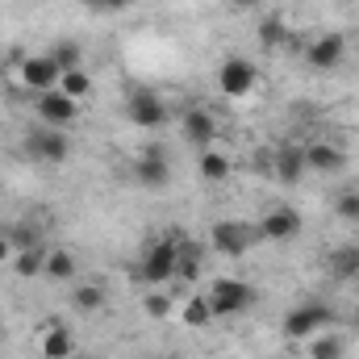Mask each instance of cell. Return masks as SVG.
Returning <instances> with one entry per match:
<instances>
[{
  "label": "cell",
  "instance_id": "1",
  "mask_svg": "<svg viewBox=\"0 0 359 359\" xmlns=\"http://www.w3.org/2000/svg\"><path fill=\"white\" fill-rule=\"evenodd\" d=\"M176 259H180V234H163V238H151L142 247V268L138 280L147 288H163L168 280H176Z\"/></svg>",
  "mask_w": 359,
  "mask_h": 359
},
{
  "label": "cell",
  "instance_id": "2",
  "mask_svg": "<svg viewBox=\"0 0 359 359\" xmlns=\"http://www.w3.org/2000/svg\"><path fill=\"white\" fill-rule=\"evenodd\" d=\"M259 243H264L259 222H213V230H209V247L226 259H243Z\"/></svg>",
  "mask_w": 359,
  "mask_h": 359
},
{
  "label": "cell",
  "instance_id": "3",
  "mask_svg": "<svg viewBox=\"0 0 359 359\" xmlns=\"http://www.w3.org/2000/svg\"><path fill=\"white\" fill-rule=\"evenodd\" d=\"M205 297H209L213 318H238V313H247V309L259 301V292H255L247 280H234V276H217V280L205 288Z\"/></svg>",
  "mask_w": 359,
  "mask_h": 359
},
{
  "label": "cell",
  "instance_id": "4",
  "mask_svg": "<svg viewBox=\"0 0 359 359\" xmlns=\"http://www.w3.org/2000/svg\"><path fill=\"white\" fill-rule=\"evenodd\" d=\"M334 322V309L326 301H301L284 313V339L288 343H309L313 334H322Z\"/></svg>",
  "mask_w": 359,
  "mask_h": 359
},
{
  "label": "cell",
  "instance_id": "5",
  "mask_svg": "<svg viewBox=\"0 0 359 359\" xmlns=\"http://www.w3.org/2000/svg\"><path fill=\"white\" fill-rule=\"evenodd\" d=\"M255 84H259V67H255L251 59H243V55L222 59V67H217V92H222V96L243 100V96L255 92Z\"/></svg>",
  "mask_w": 359,
  "mask_h": 359
},
{
  "label": "cell",
  "instance_id": "6",
  "mask_svg": "<svg viewBox=\"0 0 359 359\" xmlns=\"http://www.w3.org/2000/svg\"><path fill=\"white\" fill-rule=\"evenodd\" d=\"M126 117H130V126H138V130H159L172 113H168L163 96L155 88H130V96H126Z\"/></svg>",
  "mask_w": 359,
  "mask_h": 359
},
{
  "label": "cell",
  "instance_id": "7",
  "mask_svg": "<svg viewBox=\"0 0 359 359\" xmlns=\"http://www.w3.org/2000/svg\"><path fill=\"white\" fill-rule=\"evenodd\" d=\"M25 155L38 159V163H67L72 142H67V134L55 130V126H34V130L25 134Z\"/></svg>",
  "mask_w": 359,
  "mask_h": 359
},
{
  "label": "cell",
  "instance_id": "8",
  "mask_svg": "<svg viewBox=\"0 0 359 359\" xmlns=\"http://www.w3.org/2000/svg\"><path fill=\"white\" fill-rule=\"evenodd\" d=\"M34 113L42 126H55V130H67L80 121V100H72L67 92L50 88V92H38L34 96Z\"/></svg>",
  "mask_w": 359,
  "mask_h": 359
},
{
  "label": "cell",
  "instance_id": "9",
  "mask_svg": "<svg viewBox=\"0 0 359 359\" xmlns=\"http://www.w3.org/2000/svg\"><path fill=\"white\" fill-rule=\"evenodd\" d=\"M59 76H63V67L55 63V55H50V50H46V55H25V59H21V67H17V84H21V88H29L34 96H38V92L59 88Z\"/></svg>",
  "mask_w": 359,
  "mask_h": 359
},
{
  "label": "cell",
  "instance_id": "10",
  "mask_svg": "<svg viewBox=\"0 0 359 359\" xmlns=\"http://www.w3.org/2000/svg\"><path fill=\"white\" fill-rule=\"evenodd\" d=\"M180 134H184L188 147L209 151V147L217 142V121H213V113H209L205 104H188V109L180 113Z\"/></svg>",
  "mask_w": 359,
  "mask_h": 359
},
{
  "label": "cell",
  "instance_id": "11",
  "mask_svg": "<svg viewBox=\"0 0 359 359\" xmlns=\"http://www.w3.org/2000/svg\"><path fill=\"white\" fill-rule=\"evenodd\" d=\"M134 180L151 192H163L172 184V163H168V151L163 147H142V155L134 159Z\"/></svg>",
  "mask_w": 359,
  "mask_h": 359
},
{
  "label": "cell",
  "instance_id": "12",
  "mask_svg": "<svg viewBox=\"0 0 359 359\" xmlns=\"http://www.w3.org/2000/svg\"><path fill=\"white\" fill-rule=\"evenodd\" d=\"M301 213L292 209V205H271L268 213L259 217V234H264V243H292L297 234H301Z\"/></svg>",
  "mask_w": 359,
  "mask_h": 359
},
{
  "label": "cell",
  "instance_id": "13",
  "mask_svg": "<svg viewBox=\"0 0 359 359\" xmlns=\"http://www.w3.org/2000/svg\"><path fill=\"white\" fill-rule=\"evenodd\" d=\"M343 59H347V38H343V34H322V38H313L309 50H305V63H309L313 72H334Z\"/></svg>",
  "mask_w": 359,
  "mask_h": 359
},
{
  "label": "cell",
  "instance_id": "14",
  "mask_svg": "<svg viewBox=\"0 0 359 359\" xmlns=\"http://www.w3.org/2000/svg\"><path fill=\"white\" fill-rule=\"evenodd\" d=\"M271 176L280 184H301V176H305V147L301 142H280L271 151Z\"/></svg>",
  "mask_w": 359,
  "mask_h": 359
},
{
  "label": "cell",
  "instance_id": "15",
  "mask_svg": "<svg viewBox=\"0 0 359 359\" xmlns=\"http://www.w3.org/2000/svg\"><path fill=\"white\" fill-rule=\"evenodd\" d=\"M347 168V155L343 147L334 142H305V172H318V176H334Z\"/></svg>",
  "mask_w": 359,
  "mask_h": 359
},
{
  "label": "cell",
  "instance_id": "16",
  "mask_svg": "<svg viewBox=\"0 0 359 359\" xmlns=\"http://www.w3.org/2000/svg\"><path fill=\"white\" fill-rule=\"evenodd\" d=\"M38 355L42 359H72L76 355V334H72V326H63V322L42 326V334H38Z\"/></svg>",
  "mask_w": 359,
  "mask_h": 359
},
{
  "label": "cell",
  "instance_id": "17",
  "mask_svg": "<svg viewBox=\"0 0 359 359\" xmlns=\"http://www.w3.org/2000/svg\"><path fill=\"white\" fill-rule=\"evenodd\" d=\"M76 276H80V264H76V255H72L67 247H46L42 280H50V284H67V280H76Z\"/></svg>",
  "mask_w": 359,
  "mask_h": 359
},
{
  "label": "cell",
  "instance_id": "18",
  "mask_svg": "<svg viewBox=\"0 0 359 359\" xmlns=\"http://www.w3.org/2000/svg\"><path fill=\"white\" fill-rule=\"evenodd\" d=\"M326 271H330L334 280H359V243L334 247L330 259H326Z\"/></svg>",
  "mask_w": 359,
  "mask_h": 359
},
{
  "label": "cell",
  "instance_id": "19",
  "mask_svg": "<svg viewBox=\"0 0 359 359\" xmlns=\"http://www.w3.org/2000/svg\"><path fill=\"white\" fill-rule=\"evenodd\" d=\"M196 172L205 184H226L230 172H234V163H230V155H222L217 147H209V151H201V159H196Z\"/></svg>",
  "mask_w": 359,
  "mask_h": 359
},
{
  "label": "cell",
  "instance_id": "20",
  "mask_svg": "<svg viewBox=\"0 0 359 359\" xmlns=\"http://www.w3.org/2000/svg\"><path fill=\"white\" fill-rule=\"evenodd\" d=\"M104 301H109V292H104L96 280H80V284L72 288V309H76V313H88L92 318V313L104 309Z\"/></svg>",
  "mask_w": 359,
  "mask_h": 359
},
{
  "label": "cell",
  "instance_id": "21",
  "mask_svg": "<svg viewBox=\"0 0 359 359\" xmlns=\"http://www.w3.org/2000/svg\"><path fill=\"white\" fill-rule=\"evenodd\" d=\"M180 322L188 326V330H205L209 322H213V309H209V297L205 292H192L184 305H180Z\"/></svg>",
  "mask_w": 359,
  "mask_h": 359
},
{
  "label": "cell",
  "instance_id": "22",
  "mask_svg": "<svg viewBox=\"0 0 359 359\" xmlns=\"http://www.w3.org/2000/svg\"><path fill=\"white\" fill-rule=\"evenodd\" d=\"M305 355L309 359H347V339L343 334H313L309 343H305Z\"/></svg>",
  "mask_w": 359,
  "mask_h": 359
},
{
  "label": "cell",
  "instance_id": "23",
  "mask_svg": "<svg viewBox=\"0 0 359 359\" xmlns=\"http://www.w3.org/2000/svg\"><path fill=\"white\" fill-rule=\"evenodd\" d=\"M176 280L180 284H196L201 280V247L180 238V259H176Z\"/></svg>",
  "mask_w": 359,
  "mask_h": 359
},
{
  "label": "cell",
  "instance_id": "24",
  "mask_svg": "<svg viewBox=\"0 0 359 359\" xmlns=\"http://www.w3.org/2000/svg\"><path fill=\"white\" fill-rule=\"evenodd\" d=\"M8 264H13V271H17L21 280H38L42 268H46V243H42V247H29V251H17Z\"/></svg>",
  "mask_w": 359,
  "mask_h": 359
},
{
  "label": "cell",
  "instance_id": "25",
  "mask_svg": "<svg viewBox=\"0 0 359 359\" xmlns=\"http://www.w3.org/2000/svg\"><path fill=\"white\" fill-rule=\"evenodd\" d=\"M259 46H264V50H280V46H288V25H284L280 13H268V17L259 21Z\"/></svg>",
  "mask_w": 359,
  "mask_h": 359
},
{
  "label": "cell",
  "instance_id": "26",
  "mask_svg": "<svg viewBox=\"0 0 359 359\" xmlns=\"http://www.w3.org/2000/svg\"><path fill=\"white\" fill-rule=\"evenodd\" d=\"M172 309H176L172 292H163V288H147V292H142V313H147L151 322H168Z\"/></svg>",
  "mask_w": 359,
  "mask_h": 359
},
{
  "label": "cell",
  "instance_id": "27",
  "mask_svg": "<svg viewBox=\"0 0 359 359\" xmlns=\"http://www.w3.org/2000/svg\"><path fill=\"white\" fill-rule=\"evenodd\" d=\"M59 92H67L72 100H84V96L92 92V76L84 72V67H72V72L59 76Z\"/></svg>",
  "mask_w": 359,
  "mask_h": 359
},
{
  "label": "cell",
  "instance_id": "28",
  "mask_svg": "<svg viewBox=\"0 0 359 359\" xmlns=\"http://www.w3.org/2000/svg\"><path fill=\"white\" fill-rule=\"evenodd\" d=\"M8 243H13V255H17V251L42 247V234H38L34 222H13V226H8Z\"/></svg>",
  "mask_w": 359,
  "mask_h": 359
},
{
  "label": "cell",
  "instance_id": "29",
  "mask_svg": "<svg viewBox=\"0 0 359 359\" xmlns=\"http://www.w3.org/2000/svg\"><path fill=\"white\" fill-rule=\"evenodd\" d=\"M50 55H55V63H59L63 72H72V67H84V46H80V42H72V38L55 42V46H50Z\"/></svg>",
  "mask_w": 359,
  "mask_h": 359
},
{
  "label": "cell",
  "instance_id": "30",
  "mask_svg": "<svg viewBox=\"0 0 359 359\" xmlns=\"http://www.w3.org/2000/svg\"><path fill=\"white\" fill-rule=\"evenodd\" d=\"M334 217L347 226H359V188H343L334 196Z\"/></svg>",
  "mask_w": 359,
  "mask_h": 359
},
{
  "label": "cell",
  "instance_id": "31",
  "mask_svg": "<svg viewBox=\"0 0 359 359\" xmlns=\"http://www.w3.org/2000/svg\"><path fill=\"white\" fill-rule=\"evenodd\" d=\"M134 0H84V8L96 13V17H113V13H126Z\"/></svg>",
  "mask_w": 359,
  "mask_h": 359
},
{
  "label": "cell",
  "instance_id": "32",
  "mask_svg": "<svg viewBox=\"0 0 359 359\" xmlns=\"http://www.w3.org/2000/svg\"><path fill=\"white\" fill-rule=\"evenodd\" d=\"M13 259V243H8V226H0V264Z\"/></svg>",
  "mask_w": 359,
  "mask_h": 359
},
{
  "label": "cell",
  "instance_id": "33",
  "mask_svg": "<svg viewBox=\"0 0 359 359\" xmlns=\"http://www.w3.org/2000/svg\"><path fill=\"white\" fill-rule=\"evenodd\" d=\"M243 8H264V4H271V0H238Z\"/></svg>",
  "mask_w": 359,
  "mask_h": 359
},
{
  "label": "cell",
  "instance_id": "34",
  "mask_svg": "<svg viewBox=\"0 0 359 359\" xmlns=\"http://www.w3.org/2000/svg\"><path fill=\"white\" fill-rule=\"evenodd\" d=\"M72 359H96V355H72Z\"/></svg>",
  "mask_w": 359,
  "mask_h": 359
}]
</instances>
